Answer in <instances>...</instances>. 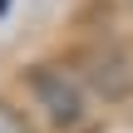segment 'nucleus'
<instances>
[{
  "mask_svg": "<svg viewBox=\"0 0 133 133\" xmlns=\"http://www.w3.org/2000/svg\"><path fill=\"white\" fill-rule=\"evenodd\" d=\"M30 94H35V104L44 109V118L59 133L84 128L89 109H84V89H79L74 74H64V69H54V64H39V69H30Z\"/></svg>",
  "mask_w": 133,
  "mask_h": 133,
  "instance_id": "obj_1",
  "label": "nucleus"
},
{
  "mask_svg": "<svg viewBox=\"0 0 133 133\" xmlns=\"http://www.w3.org/2000/svg\"><path fill=\"white\" fill-rule=\"evenodd\" d=\"M84 64H89V74H84V79H89L104 99H123V94L133 89V69H128V59H118V54H89Z\"/></svg>",
  "mask_w": 133,
  "mask_h": 133,
  "instance_id": "obj_2",
  "label": "nucleus"
},
{
  "mask_svg": "<svg viewBox=\"0 0 133 133\" xmlns=\"http://www.w3.org/2000/svg\"><path fill=\"white\" fill-rule=\"evenodd\" d=\"M0 133H30V128H25V118H20L10 104H0Z\"/></svg>",
  "mask_w": 133,
  "mask_h": 133,
  "instance_id": "obj_3",
  "label": "nucleus"
}]
</instances>
